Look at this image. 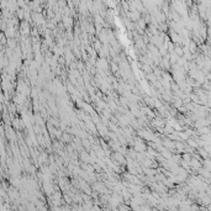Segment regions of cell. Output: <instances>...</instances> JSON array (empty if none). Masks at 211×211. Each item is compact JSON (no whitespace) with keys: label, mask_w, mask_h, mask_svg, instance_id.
Masks as SVG:
<instances>
[{"label":"cell","mask_w":211,"mask_h":211,"mask_svg":"<svg viewBox=\"0 0 211 211\" xmlns=\"http://www.w3.org/2000/svg\"><path fill=\"white\" fill-rule=\"evenodd\" d=\"M5 42H6V36L3 32H0V43H5Z\"/></svg>","instance_id":"cell-1"}]
</instances>
